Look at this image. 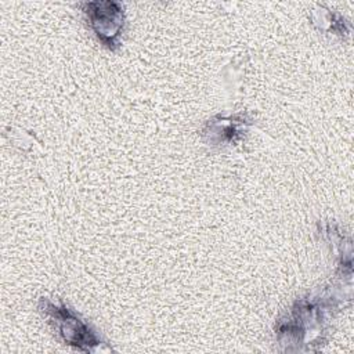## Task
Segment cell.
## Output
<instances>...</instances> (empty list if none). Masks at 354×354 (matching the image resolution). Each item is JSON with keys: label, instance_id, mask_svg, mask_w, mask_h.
Returning a JSON list of instances; mask_svg holds the SVG:
<instances>
[{"label": "cell", "instance_id": "6da1fadb", "mask_svg": "<svg viewBox=\"0 0 354 354\" xmlns=\"http://www.w3.org/2000/svg\"><path fill=\"white\" fill-rule=\"evenodd\" d=\"M40 310L46 313L58 328L61 336L68 344L76 346L84 351H93L100 344L98 337L66 307L55 306L48 300H41Z\"/></svg>", "mask_w": 354, "mask_h": 354}, {"label": "cell", "instance_id": "7a4b0ae2", "mask_svg": "<svg viewBox=\"0 0 354 354\" xmlns=\"http://www.w3.org/2000/svg\"><path fill=\"white\" fill-rule=\"evenodd\" d=\"M86 14L98 39L113 48L118 46V36L123 25V12L116 3H87Z\"/></svg>", "mask_w": 354, "mask_h": 354}]
</instances>
